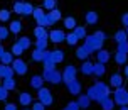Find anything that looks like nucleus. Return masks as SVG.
Segmentation results:
<instances>
[{
    "label": "nucleus",
    "mask_w": 128,
    "mask_h": 110,
    "mask_svg": "<svg viewBox=\"0 0 128 110\" xmlns=\"http://www.w3.org/2000/svg\"><path fill=\"white\" fill-rule=\"evenodd\" d=\"M96 56H98V61H100V63H106V61H110V58H111V56H110V52L104 51V49H100Z\"/></svg>",
    "instance_id": "26"
},
{
    "label": "nucleus",
    "mask_w": 128,
    "mask_h": 110,
    "mask_svg": "<svg viewBox=\"0 0 128 110\" xmlns=\"http://www.w3.org/2000/svg\"><path fill=\"white\" fill-rule=\"evenodd\" d=\"M113 100H115V103L120 105V107L128 105V90H126V88H123V86L116 88L115 93H113Z\"/></svg>",
    "instance_id": "3"
},
{
    "label": "nucleus",
    "mask_w": 128,
    "mask_h": 110,
    "mask_svg": "<svg viewBox=\"0 0 128 110\" xmlns=\"http://www.w3.org/2000/svg\"><path fill=\"white\" fill-rule=\"evenodd\" d=\"M125 78H128V65H125Z\"/></svg>",
    "instance_id": "48"
},
{
    "label": "nucleus",
    "mask_w": 128,
    "mask_h": 110,
    "mask_svg": "<svg viewBox=\"0 0 128 110\" xmlns=\"http://www.w3.org/2000/svg\"><path fill=\"white\" fill-rule=\"evenodd\" d=\"M46 56H47V51H42V49H34V52H32L34 61H44Z\"/></svg>",
    "instance_id": "20"
},
{
    "label": "nucleus",
    "mask_w": 128,
    "mask_h": 110,
    "mask_svg": "<svg viewBox=\"0 0 128 110\" xmlns=\"http://www.w3.org/2000/svg\"><path fill=\"white\" fill-rule=\"evenodd\" d=\"M46 47H47V39H37L36 49H42V51H46Z\"/></svg>",
    "instance_id": "36"
},
{
    "label": "nucleus",
    "mask_w": 128,
    "mask_h": 110,
    "mask_svg": "<svg viewBox=\"0 0 128 110\" xmlns=\"http://www.w3.org/2000/svg\"><path fill=\"white\" fill-rule=\"evenodd\" d=\"M49 58H51L54 63H61L64 59V52L62 51H52V52H49Z\"/></svg>",
    "instance_id": "22"
},
{
    "label": "nucleus",
    "mask_w": 128,
    "mask_h": 110,
    "mask_svg": "<svg viewBox=\"0 0 128 110\" xmlns=\"http://www.w3.org/2000/svg\"><path fill=\"white\" fill-rule=\"evenodd\" d=\"M116 51L128 54V41H125V42H118V49H116Z\"/></svg>",
    "instance_id": "38"
},
{
    "label": "nucleus",
    "mask_w": 128,
    "mask_h": 110,
    "mask_svg": "<svg viewBox=\"0 0 128 110\" xmlns=\"http://www.w3.org/2000/svg\"><path fill=\"white\" fill-rule=\"evenodd\" d=\"M122 24H123L125 27H128V12L122 15Z\"/></svg>",
    "instance_id": "44"
},
{
    "label": "nucleus",
    "mask_w": 128,
    "mask_h": 110,
    "mask_svg": "<svg viewBox=\"0 0 128 110\" xmlns=\"http://www.w3.org/2000/svg\"><path fill=\"white\" fill-rule=\"evenodd\" d=\"M14 73H15L14 68H10L7 65H0V78H12Z\"/></svg>",
    "instance_id": "12"
},
{
    "label": "nucleus",
    "mask_w": 128,
    "mask_h": 110,
    "mask_svg": "<svg viewBox=\"0 0 128 110\" xmlns=\"http://www.w3.org/2000/svg\"><path fill=\"white\" fill-rule=\"evenodd\" d=\"M64 110H81V107H79L78 102H71V103L66 105V108H64Z\"/></svg>",
    "instance_id": "41"
},
{
    "label": "nucleus",
    "mask_w": 128,
    "mask_h": 110,
    "mask_svg": "<svg viewBox=\"0 0 128 110\" xmlns=\"http://www.w3.org/2000/svg\"><path fill=\"white\" fill-rule=\"evenodd\" d=\"M17 2H22V0H17Z\"/></svg>",
    "instance_id": "53"
},
{
    "label": "nucleus",
    "mask_w": 128,
    "mask_h": 110,
    "mask_svg": "<svg viewBox=\"0 0 128 110\" xmlns=\"http://www.w3.org/2000/svg\"><path fill=\"white\" fill-rule=\"evenodd\" d=\"M24 51H26V49H24V47L20 46L19 41H17V42H15V44L12 46V54H14V56H20V54H22Z\"/></svg>",
    "instance_id": "30"
},
{
    "label": "nucleus",
    "mask_w": 128,
    "mask_h": 110,
    "mask_svg": "<svg viewBox=\"0 0 128 110\" xmlns=\"http://www.w3.org/2000/svg\"><path fill=\"white\" fill-rule=\"evenodd\" d=\"M59 19H61V10H59V9H54V10H51V14H47L49 26H54V24H56Z\"/></svg>",
    "instance_id": "11"
},
{
    "label": "nucleus",
    "mask_w": 128,
    "mask_h": 110,
    "mask_svg": "<svg viewBox=\"0 0 128 110\" xmlns=\"http://www.w3.org/2000/svg\"><path fill=\"white\" fill-rule=\"evenodd\" d=\"M78 103H79V107H81V108H88V107H90V103H91V98L88 97V95H79Z\"/></svg>",
    "instance_id": "24"
},
{
    "label": "nucleus",
    "mask_w": 128,
    "mask_h": 110,
    "mask_svg": "<svg viewBox=\"0 0 128 110\" xmlns=\"http://www.w3.org/2000/svg\"><path fill=\"white\" fill-rule=\"evenodd\" d=\"M20 46H22V47H24V49H29V47H30V41H29V37H20Z\"/></svg>",
    "instance_id": "42"
},
{
    "label": "nucleus",
    "mask_w": 128,
    "mask_h": 110,
    "mask_svg": "<svg viewBox=\"0 0 128 110\" xmlns=\"http://www.w3.org/2000/svg\"><path fill=\"white\" fill-rule=\"evenodd\" d=\"M125 31H126V34H128V27H125Z\"/></svg>",
    "instance_id": "51"
},
{
    "label": "nucleus",
    "mask_w": 128,
    "mask_h": 110,
    "mask_svg": "<svg viewBox=\"0 0 128 110\" xmlns=\"http://www.w3.org/2000/svg\"><path fill=\"white\" fill-rule=\"evenodd\" d=\"M104 73H106L104 63H100V61H98V63L94 65V73H93V75H96V76H103Z\"/></svg>",
    "instance_id": "27"
},
{
    "label": "nucleus",
    "mask_w": 128,
    "mask_h": 110,
    "mask_svg": "<svg viewBox=\"0 0 128 110\" xmlns=\"http://www.w3.org/2000/svg\"><path fill=\"white\" fill-rule=\"evenodd\" d=\"M42 78H44L46 81H49V83L58 85V83H61V81H62V73L56 71V70H52V71H44Z\"/></svg>",
    "instance_id": "4"
},
{
    "label": "nucleus",
    "mask_w": 128,
    "mask_h": 110,
    "mask_svg": "<svg viewBox=\"0 0 128 110\" xmlns=\"http://www.w3.org/2000/svg\"><path fill=\"white\" fill-rule=\"evenodd\" d=\"M44 78H42V75H36V76L30 78V86L32 88H36V90H39V88H42L44 86Z\"/></svg>",
    "instance_id": "10"
},
{
    "label": "nucleus",
    "mask_w": 128,
    "mask_h": 110,
    "mask_svg": "<svg viewBox=\"0 0 128 110\" xmlns=\"http://www.w3.org/2000/svg\"><path fill=\"white\" fill-rule=\"evenodd\" d=\"M2 86H4V88H7V90H12V88H15V81H14V78H4V83H2Z\"/></svg>",
    "instance_id": "32"
},
{
    "label": "nucleus",
    "mask_w": 128,
    "mask_h": 110,
    "mask_svg": "<svg viewBox=\"0 0 128 110\" xmlns=\"http://www.w3.org/2000/svg\"><path fill=\"white\" fill-rule=\"evenodd\" d=\"M103 42H104V41L98 39L94 34H93V36H88V37L84 39V46H86V47H88L91 52H98V51L103 47Z\"/></svg>",
    "instance_id": "2"
},
{
    "label": "nucleus",
    "mask_w": 128,
    "mask_h": 110,
    "mask_svg": "<svg viewBox=\"0 0 128 110\" xmlns=\"http://www.w3.org/2000/svg\"><path fill=\"white\" fill-rule=\"evenodd\" d=\"M68 90L71 91V95H79V91H81V85L78 80H72L68 83Z\"/></svg>",
    "instance_id": "14"
},
{
    "label": "nucleus",
    "mask_w": 128,
    "mask_h": 110,
    "mask_svg": "<svg viewBox=\"0 0 128 110\" xmlns=\"http://www.w3.org/2000/svg\"><path fill=\"white\" fill-rule=\"evenodd\" d=\"M4 52H5V51H4V47L0 46V58H2V54H4Z\"/></svg>",
    "instance_id": "49"
},
{
    "label": "nucleus",
    "mask_w": 128,
    "mask_h": 110,
    "mask_svg": "<svg viewBox=\"0 0 128 110\" xmlns=\"http://www.w3.org/2000/svg\"><path fill=\"white\" fill-rule=\"evenodd\" d=\"M8 34H10V29H8V27L0 26V41H5V39L8 37Z\"/></svg>",
    "instance_id": "35"
},
{
    "label": "nucleus",
    "mask_w": 128,
    "mask_h": 110,
    "mask_svg": "<svg viewBox=\"0 0 128 110\" xmlns=\"http://www.w3.org/2000/svg\"><path fill=\"white\" fill-rule=\"evenodd\" d=\"M88 97H90L91 100H96V102L100 103L101 100H104L106 97H110V86L98 81L94 86H91L90 90H88Z\"/></svg>",
    "instance_id": "1"
},
{
    "label": "nucleus",
    "mask_w": 128,
    "mask_h": 110,
    "mask_svg": "<svg viewBox=\"0 0 128 110\" xmlns=\"http://www.w3.org/2000/svg\"><path fill=\"white\" fill-rule=\"evenodd\" d=\"M7 97H8V90L0 85V100H7Z\"/></svg>",
    "instance_id": "43"
},
{
    "label": "nucleus",
    "mask_w": 128,
    "mask_h": 110,
    "mask_svg": "<svg viewBox=\"0 0 128 110\" xmlns=\"http://www.w3.org/2000/svg\"><path fill=\"white\" fill-rule=\"evenodd\" d=\"M14 12L15 14H24V2H15V5H14Z\"/></svg>",
    "instance_id": "37"
},
{
    "label": "nucleus",
    "mask_w": 128,
    "mask_h": 110,
    "mask_svg": "<svg viewBox=\"0 0 128 110\" xmlns=\"http://www.w3.org/2000/svg\"><path fill=\"white\" fill-rule=\"evenodd\" d=\"M64 27L69 29V31H74V29L78 27L76 19H74V17H66V19H64Z\"/></svg>",
    "instance_id": "21"
},
{
    "label": "nucleus",
    "mask_w": 128,
    "mask_h": 110,
    "mask_svg": "<svg viewBox=\"0 0 128 110\" xmlns=\"http://www.w3.org/2000/svg\"><path fill=\"white\" fill-rule=\"evenodd\" d=\"M98 14L96 12H93V10H90V12L86 14V24L88 26H93V24H98Z\"/></svg>",
    "instance_id": "19"
},
{
    "label": "nucleus",
    "mask_w": 128,
    "mask_h": 110,
    "mask_svg": "<svg viewBox=\"0 0 128 110\" xmlns=\"http://www.w3.org/2000/svg\"><path fill=\"white\" fill-rule=\"evenodd\" d=\"M90 52H91V51L86 47V46H81V47H78V51H76V58L86 61V59L90 58Z\"/></svg>",
    "instance_id": "18"
},
{
    "label": "nucleus",
    "mask_w": 128,
    "mask_h": 110,
    "mask_svg": "<svg viewBox=\"0 0 128 110\" xmlns=\"http://www.w3.org/2000/svg\"><path fill=\"white\" fill-rule=\"evenodd\" d=\"M78 41H79V39H78V36L74 32H71V34H68V36H66V42H68L69 46H76Z\"/></svg>",
    "instance_id": "31"
},
{
    "label": "nucleus",
    "mask_w": 128,
    "mask_h": 110,
    "mask_svg": "<svg viewBox=\"0 0 128 110\" xmlns=\"http://www.w3.org/2000/svg\"><path fill=\"white\" fill-rule=\"evenodd\" d=\"M94 36L98 39H101V41H104L106 39V36H104V32H101V31H98V32H94Z\"/></svg>",
    "instance_id": "46"
},
{
    "label": "nucleus",
    "mask_w": 128,
    "mask_h": 110,
    "mask_svg": "<svg viewBox=\"0 0 128 110\" xmlns=\"http://www.w3.org/2000/svg\"><path fill=\"white\" fill-rule=\"evenodd\" d=\"M32 110H44V105L40 103V102H37V103H34V107H32Z\"/></svg>",
    "instance_id": "45"
},
{
    "label": "nucleus",
    "mask_w": 128,
    "mask_h": 110,
    "mask_svg": "<svg viewBox=\"0 0 128 110\" xmlns=\"http://www.w3.org/2000/svg\"><path fill=\"white\" fill-rule=\"evenodd\" d=\"M72 32H74V34L78 36V39H79V41L86 37V29H84V27H76V29H74Z\"/></svg>",
    "instance_id": "34"
},
{
    "label": "nucleus",
    "mask_w": 128,
    "mask_h": 110,
    "mask_svg": "<svg viewBox=\"0 0 128 110\" xmlns=\"http://www.w3.org/2000/svg\"><path fill=\"white\" fill-rule=\"evenodd\" d=\"M34 14V5L29 2H24V14L22 15H32Z\"/></svg>",
    "instance_id": "33"
},
{
    "label": "nucleus",
    "mask_w": 128,
    "mask_h": 110,
    "mask_svg": "<svg viewBox=\"0 0 128 110\" xmlns=\"http://www.w3.org/2000/svg\"><path fill=\"white\" fill-rule=\"evenodd\" d=\"M110 86H113V88L123 86V75L122 73H113V75L110 76Z\"/></svg>",
    "instance_id": "8"
},
{
    "label": "nucleus",
    "mask_w": 128,
    "mask_h": 110,
    "mask_svg": "<svg viewBox=\"0 0 128 110\" xmlns=\"http://www.w3.org/2000/svg\"><path fill=\"white\" fill-rule=\"evenodd\" d=\"M100 105H101L103 110H113L116 103H115V100H113L111 97H106L104 100H101V102H100Z\"/></svg>",
    "instance_id": "16"
},
{
    "label": "nucleus",
    "mask_w": 128,
    "mask_h": 110,
    "mask_svg": "<svg viewBox=\"0 0 128 110\" xmlns=\"http://www.w3.org/2000/svg\"><path fill=\"white\" fill-rule=\"evenodd\" d=\"M81 73H83L84 76L93 75V73H94V65H93V63H90V61H84L83 66H81Z\"/></svg>",
    "instance_id": "13"
},
{
    "label": "nucleus",
    "mask_w": 128,
    "mask_h": 110,
    "mask_svg": "<svg viewBox=\"0 0 128 110\" xmlns=\"http://www.w3.org/2000/svg\"><path fill=\"white\" fill-rule=\"evenodd\" d=\"M76 68L72 65L66 66V70H64L62 73V81H66V83H69V81H72V80H76Z\"/></svg>",
    "instance_id": "6"
},
{
    "label": "nucleus",
    "mask_w": 128,
    "mask_h": 110,
    "mask_svg": "<svg viewBox=\"0 0 128 110\" xmlns=\"http://www.w3.org/2000/svg\"><path fill=\"white\" fill-rule=\"evenodd\" d=\"M120 110H128V105H123V107H122Z\"/></svg>",
    "instance_id": "50"
},
{
    "label": "nucleus",
    "mask_w": 128,
    "mask_h": 110,
    "mask_svg": "<svg viewBox=\"0 0 128 110\" xmlns=\"http://www.w3.org/2000/svg\"><path fill=\"white\" fill-rule=\"evenodd\" d=\"M19 103L22 105V107H29V105L32 103V95H30V93H27V91L20 93V97H19Z\"/></svg>",
    "instance_id": "15"
},
{
    "label": "nucleus",
    "mask_w": 128,
    "mask_h": 110,
    "mask_svg": "<svg viewBox=\"0 0 128 110\" xmlns=\"http://www.w3.org/2000/svg\"><path fill=\"white\" fill-rule=\"evenodd\" d=\"M115 63H116V65H120V66H123L125 63H126V54H125V52L116 51V54H115Z\"/></svg>",
    "instance_id": "29"
},
{
    "label": "nucleus",
    "mask_w": 128,
    "mask_h": 110,
    "mask_svg": "<svg viewBox=\"0 0 128 110\" xmlns=\"http://www.w3.org/2000/svg\"><path fill=\"white\" fill-rule=\"evenodd\" d=\"M8 29H10V32L19 34L20 31H22V22H20V20H12V22H10V27H8Z\"/></svg>",
    "instance_id": "25"
},
{
    "label": "nucleus",
    "mask_w": 128,
    "mask_h": 110,
    "mask_svg": "<svg viewBox=\"0 0 128 110\" xmlns=\"http://www.w3.org/2000/svg\"><path fill=\"white\" fill-rule=\"evenodd\" d=\"M34 36L37 39H49V32H47L46 27H42V26H37L34 29Z\"/></svg>",
    "instance_id": "17"
},
{
    "label": "nucleus",
    "mask_w": 128,
    "mask_h": 110,
    "mask_svg": "<svg viewBox=\"0 0 128 110\" xmlns=\"http://www.w3.org/2000/svg\"><path fill=\"white\" fill-rule=\"evenodd\" d=\"M8 19H10V12L5 10V9H4V10H0V20H2V22H7Z\"/></svg>",
    "instance_id": "40"
},
{
    "label": "nucleus",
    "mask_w": 128,
    "mask_h": 110,
    "mask_svg": "<svg viewBox=\"0 0 128 110\" xmlns=\"http://www.w3.org/2000/svg\"><path fill=\"white\" fill-rule=\"evenodd\" d=\"M37 93H39V102L44 105V107H47V105H51L52 103V95H51V91L47 90V88H39L37 90Z\"/></svg>",
    "instance_id": "5"
},
{
    "label": "nucleus",
    "mask_w": 128,
    "mask_h": 110,
    "mask_svg": "<svg viewBox=\"0 0 128 110\" xmlns=\"http://www.w3.org/2000/svg\"><path fill=\"white\" fill-rule=\"evenodd\" d=\"M54 7H56V0H44L46 10H54Z\"/></svg>",
    "instance_id": "39"
},
{
    "label": "nucleus",
    "mask_w": 128,
    "mask_h": 110,
    "mask_svg": "<svg viewBox=\"0 0 128 110\" xmlns=\"http://www.w3.org/2000/svg\"><path fill=\"white\" fill-rule=\"evenodd\" d=\"M24 110H32V108H24Z\"/></svg>",
    "instance_id": "52"
},
{
    "label": "nucleus",
    "mask_w": 128,
    "mask_h": 110,
    "mask_svg": "<svg viewBox=\"0 0 128 110\" xmlns=\"http://www.w3.org/2000/svg\"><path fill=\"white\" fill-rule=\"evenodd\" d=\"M0 61H2V65H12L14 63V54L12 52H4L2 54V58H0Z\"/></svg>",
    "instance_id": "28"
},
{
    "label": "nucleus",
    "mask_w": 128,
    "mask_h": 110,
    "mask_svg": "<svg viewBox=\"0 0 128 110\" xmlns=\"http://www.w3.org/2000/svg\"><path fill=\"white\" fill-rule=\"evenodd\" d=\"M12 68H14V71L17 73V75H26L27 73V65L22 61V59H19V58L12 63Z\"/></svg>",
    "instance_id": "7"
},
{
    "label": "nucleus",
    "mask_w": 128,
    "mask_h": 110,
    "mask_svg": "<svg viewBox=\"0 0 128 110\" xmlns=\"http://www.w3.org/2000/svg\"><path fill=\"white\" fill-rule=\"evenodd\" d=\"M49 39H51L52 42H62V41H66V34L62 32V31H51L49 32Z\"/></svg>",
    "instance_id": "9"
},
{
    "label": "nucleus",
    "mask_w": 128,
    "mask_h": 110,
    "mask_svg": "<svg viewBox=\"0 0 128 110\" xmlns=\"http://www.w3.org/2000/svg\"><path fill=\"white\" fill-rule=\"evenodd\" d=\"M115 41H116V44L118 42H125V41H128V34L125 29H122V31H118V32L115 34Z\"/></svg>",
    "instance_id": "23"
},
{
    "label": "nucleus",
    "mask_w": 128,
    "mask_h": 110,
    "mask_svg": "<svg viewBox=\"0 0 128 110\" xmlns=\"http://www.w3.org/2000/svg\"><path fill=\"white\" fill-rule=\"evenodd\" d=\"M4 110H17V105H14V103H7Z\"/></svg>",
    "instance_id": "47"
}]
</instances>
